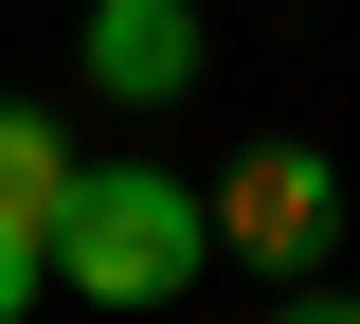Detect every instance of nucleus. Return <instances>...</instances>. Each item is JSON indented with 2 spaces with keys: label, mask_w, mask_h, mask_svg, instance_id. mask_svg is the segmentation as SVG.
<instances>
[{
  "label": "nucleus",
  "mask_w": 360,
  "mask_h": 324,
  "mask_svg": "<svg viewBox=\"0 0 360 324\" xmlns=\"http://www.w3.org/2000/svg\"><path fill=\"white\" fill-rule=\"evenodd\" d=\"M198 271H217V198L198 181H162V162H72V198H54V288H72V306L144 324Z\"/></svg>",
  "instance_id": "1"
},
{
  "label": "nucleus",
  "mask_w": 360,
  "mask_h": 324,
  "mask_svg": "<svg viewBox=\"0 0 360 324\" xmlns=\"http://www.w3.org/2000/svg\"><path fill=\"white\" fill-rule=\"evenodd\" d=\"M198 198H217V252H252V271H288V288L342 252V162H324V144H234Z\"/></svg>",
  "instance_id": "2"
},
{
  "label": "nucleus",
  "mask_w": 360,
  "mask_h": 324,
  "mask_svg": "<svg viewBox=\"0 0 360 324\" xmlns=\"http://www.w3.org/2000/svg\"><path fill=\"white\" fill-rule=\"evenodd\" d=\"M72 72L108 108H180L217 72V37H198V0H72Z\"/></svg>",
  "instance_id": "3"
},
{
  "label": "nucleus",
  "mask_w": 360,
  "mask_h": 324,
  "mask_svg": "<svg viewBox=\"0 0 360 324\" xmlns=\"http://www.w3.org/2000/svg\"><path fill=\"white\" fill-rule=\"evenodd\" d=\"M54 198H72V127H54L37 91H0V216H37V234H54Z\"/></svg>",
  "instance_id": "4"
},
{
  "label": "nucleus",
  "mask_w": 360,
  "mask_h": 324,
  "mask_svg": "<svg viewBox=\"0 0 360 324\" xmlns=\"http://www.w3.org/2000/svg\"><path fill=\"white\" fill-rule=\"evenodd\" d=\"M37 288H54V234H37V216H0V324L37 306Z\"/></svg>",
  "instance_id": "5"
},
{
  "label": "nucleus",
  "mask_w": 360,
  "mask_h": 324,
  "mask_svg": "<svg viewBox=\"0 0 360 324\" xmlns=\"http://www.w3.org/2000/svg\"><path fill=\"white\" fill-rule=\"evenodd\" d=\"M270 324H360V288H324V271H307V288H288Z\"/></svg>",
  "instance_id": "6"
}]
</instances>
